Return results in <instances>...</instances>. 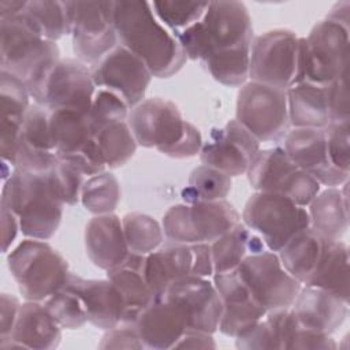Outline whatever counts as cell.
Returning <instances> with one entry per match:
<instances>
[{"instance_id":"obj_45","label":"cell","mask_w":350,"mask_h":350,"mask_svg":"<svg viewBox=\"0 0 350 350\" xmlns=\"http://www.w3.org/2000/svg\"><path fill=\"white\" fill-rule=\"evenodd\" d=\"M129 112V105L119 96L105 89H97L89 111V119L93 129H97L111 122L127 120Z\"/></svg>"},{"instance_id":"obj_17","label":"cell","mask_w":350,"mask_h":350,"mask_svg":"<svg viewBox=\"0 0 350 350\" xmlns=\"http://www.w3.org/2000/svg\"><path fill=\"white\" fill-rule=\"evenodd\" d=\"M237 272L253 299L267 312L290 308L302 287L284 269L278 253L271 250L246 256Z\"/></svg>"},{"instance_id":"obj_29","label":"cell","mask_w":350,"mask_h":350,"mask_svg":"<svg viewBox=\"0 0 350 350\" xmlns=\"http://www.w3.org/2000/svg\"><path fill=\"white\" fill-rule=\"evenodd\" d=\"M30 93L26 83L15 75L0 71V101H1V126H0V153L1 161L12 167L15 148L25 115L31 105Z\"/></svg>"},{"instance_id":"obj_20","label":"cell","mask_w":350,"mask_h":350,"mask_svg":"<svg viewBox=\"0 0 350 350\" xmlns=\"http://www.w3.org/2000/svg\"><path fill=\"white\" fill-rule=\"evenodd\" d=\"M183 313L187 331L215 334L221 317V299L208 278L186 276L171 283L161 295Z\"/></svg>"},{"instance_id":"obj_19","label":"cell","mask_w":350,"mask_h":350,"mask_svg":"<svg viewBox=\"0 0 350 350\" xmlns=\"http://www.w3.org/2000/svg\"><path fill=\"white\" fill-rule=\"evenodd\" d=\"M260 145L261 142L234 118L223 127L211 130L198 154L204 165L232 178L247 172L254 156L261 149Z\"/></svg>"},{"instance_id":"obj_21","label":"cell","mask_w":350,"mask_h":350,"mask_svg":"<svg viewBox=\"0 0 350 350\" xmlns=\"http://www.w3.org/2000/svg\"><path fill=\"white\" fill-rule=\"evenodd\" d=\"M288 157L306 174L327 187H339L350 172L336 168L328 154L324 129L291 127L283 139Z\"/></svg>"},{"instance_id":"obj_3","label":"cell","mask_w":350,"mask_h":350,"mask_svg":"<svg viewBox=\"0 0 350 350\" xmlns=\"http://www.w3.org/2000/svg\"><path fill=\"white\" fill-rule=\"evenodd\" d=\"M127 123L138 146L154 148L172 159L194 157L204 144L200 130L165 98H144L130 109Z\"/></svg>"},{"instance_id":"obj_4","label":"cell","mask_w":350,"mask_h":350,"mask_svg":"<svg viewBox=\"0 0 350 350\" xmlns=\"http://www.w3.org/2000/svg\"><path fill=\"white\" fill-rule=\"evenodd\" d=\"M0 204L16 215L26 238L42 241L56 234L64 206L52 186L49 172L21 168H14L11 176L3 182Z\"/></svg>"},{"instance_id":"obj_26","label":"cell","mask_w":350,"mask_h":350,"mask_svg":"<svg viewBox=\"0 0 350 350\" xmlns=\"http://www.w3.org/2000/svg\"><path fill=\"white\" fill-rule=\"evenodd\" d=\"M291 309L301 327L331 335L345 323L349 302L327 290L302 286Z\"/></svg>"},{"instance_id":"obj_5","label":"cell","mask_w":350,"mask_h":350,"mask_svg":"<svg viewBox=\"0 0 350 350\" xmlns=\"http://www.w3.org/2000/svg\"><path fill=\"white\" fill-rule=\"evenodd\" d=\"M59 59L57 44L44 38L23 12L0 19V71L29 86Z\"/></svg>"},{"instance_id":"obj_9","label":"cell","mask_w":350,"mask_h":350,"mask_svg":"<svg viewBox=\"0 0 350 350\" xmlns=\"http://www.w3.org/2000/svg\"><path fill=\"white\" fill-rule=\"evenodd\" d=\"M27 90L34 104L49 112L72 109L89 113L97 88L86 64L77 59H59Z\"/></svg>"},{"instance_id":"obj_8","label":"cell","mask_w":350,"mask_h":350,"mask_svg":"<svg viewBox=\"0 0 350 350\" xmlns=\"http://www.w3.org/2000/svg\"><path fill=\"white\" fill-rule=\"evenodd\" d=\"M241 215L227 200L176 204L161 220L165 239L179 243H212L237 223Z\"/></svg>"},{"instance_id":"obj_27","label":"cell","mask_w":350,"mask_h":350,"mask_svg":"<svg viewBox=\"0 0 350 350\" xmlns=\"http://www.w3.org/2000/svg\"><path fill=\"white\" fill-rule=\"evenodd\" d=\"M85 249L97 268L109 271L130 254L122 219L115 213L93 216L85 227Z\"/></svg>"},{"instance_id":"obj_34","label":"cell","mask_w":350,"mask_h":350,"mask_svg":"<svg viewBox=\"0 0 350 350\" xmlns=\"http://www.w3.org/2000/svg\"><path fill=\"white\" fill-rule=\"evenodd\" d=\"M329 241L331 239L324 238L313 228L308 227L297 232L278 252V256L284 269L305 284L314 272Z\"/></svg>"},{"instance_id":"obj_32","label":"cell","mask_w":350,"mask_h":350,"mask_svg":"<svg viewBox=\"0 0 350 350\" xmlns=\"http://www.w3.org/2000/svg\"><path fill=\"white\" fill-rule=\"evenodd\" d=\"M286 94L291 127L324 129L329 123L327 85L298 82Z\"/></svg>"},{"instance_id":"obj_44","label":"cell","mask_w":350,"mask_h":350,"mask_svg":"<svg viewBox=\"0 0 350 350\" xmlns=\"http://www.w3.org/2000/svg\"><path fill=\"white\" fill-rule=\"evenodd\" d=\"M48 172L52 186L64 205H75L81 201L85 175L78 168L67 161L57 160Z\"/></svg>"},{"instance_id":"obj_13","label":"cell","mask_w":350,"mask_h":350,"mask_svg":"<svg viewBox=\"0 0 350 350\" xmlns=\"http://www.w3.org/2000/svg\"><path fill=\"white\" fill-rule=\"evenodd\" d=\"M235 119L260 142H283L291 129L286 90L246 82L237 94Z\"/></svg>"},{"instance_id":"obj_6","label":"cell","mask_w":350,"mask_h":350,"mask_svg":"<svg viewBox=\"0 0 350 350\" xmlns=\"http://www.w3.org/2000/svg\"><path fill=\"white\" fill-rule=\"evenodd\" d=\"M7 264L26 301L44 302L64 288L71 273L67 260L42 239H23L8 253Z\"/></svg>"},{"instance_id":"obj_33","label":"cell","mask_w":350,"mask_h":350,"mask_svg":"<svg viewBox=\"0 0 350 350\" xmlns=\"http://www.w3.org/2000/svg\"><path fill=\"white\" fill-rule=\"evenodd\" d=\"M298 325L291 306L269 310L252 329L235 338V347L242 350H287Z\"/></svg>"},{"instance_id":"obj_42","label":"cell","mask_w":350,"mask_h":350,"mask_svg":"<svg viewBox=\"0 0 350 350\" xmlns=\"http://www.w3.org/2000/svg\"><path fill=\"white\" fill-rule=\"evenodd\" d=\"M150 5L156 18L168 30L178 33L201 19L209 5V1L163 0L152 1Z\"/></svg>"},{"instance_id":"obj_50","label":"cell","mask_w":350,"mask_h":350,"mask_svg":"<svg viewBox=\"0 0 350 350\" xmlns=\"http://www.w3.org/2000/svg\"><path fill=\"white\" fill-rule=\"evenodd\" d=\"M21 302L19 299L12 295V294H7L3 293L0 297V342L7 340L15 327L18 314H19V309H21Z\"/></svg>"},{"instance_id":"obj_36","label":"cell","mask_w":350,"mask_h":350,"mask_svg":"<svg viewBox=\"0 0 350 350\" xmlns=\"http://www.w3.org/2000/svg\"><path fill=\"white\" fill-rule=\"evenodd\" d=\"M302 286L327 290L349 302V247L331 239L309 280Z\"/></svg>"},{"instance_id":"obj_10","label":"cell","mask_w":350,"mask_h":350,"mask_svg":"<svg viewBox=\"0 0 350 350\" xmlns=\"http://www.w3.org/2000/svg\"><path fill=\"white\" fill-rule=\"evenodd\" d=\"M242 223L256 232L265 247L278 253L297 232L309 227L306 206L275 193H253L242 211Z\"/></svg>"},{"instance_id":"obj_24","label":"cell","mask_w":350,"mask_h":350,"mask_svg":"<svg viewBox=\"0 0 350 350\" xmlns=\"http://www.w3.org/2000/svg\"><path fill=\"white\" fill-rule=\"evenodd\" d=\"M64 288L72 291L82 301L88 323L92 325L107 331L123 321V298L108 278L85 279L70 273Z\"/></svg>"},{"instance_id":"obj_40","label":"cell","mask_w":350,"mask_h":350,"mask_svg":"<svg viewBox=\"0 0 350 350\" xmlns=\"http://www.w3.org/2000/svg\"><path fill=\"white\" fill-rule=\"evenodd\" d=\"M23 14L30 19L41 36L49 41L56 42L64 34H70L66 1L31 0L27 1Z\"/></svg>"},{"instance_id":"obj_53","label":"cell","mask_w":350,"mask_h":350,"mask_svg":"<svg viewBox=\"0 0 350 350\" xmlns=\"http://www.w3.org/2000/svg\"><path fill=\"white\" fill-rule=\"evenodd\" d=\"M327 19H331L347 29H350V3L347 0L339 1L332 5Z\"/></svg>"},{"instance_id":"obj_28","label":"cell","mask_w":350,"mask_h":350,"mask_svg":"<svg viewBox=\"0 0 350 350\" xmlns=\"http://www.w3.org/2000/svg\"><path fill=\"white\" fill-rule=\"evenodd\" d=\"M145 349H174L175 343L187 331L183 313L165 298L154 301L138 316L134 323Z\"/></svg>"},{"instance_id":"obj_38","label":"cell","mask_w":350,"mask_h":350,"mask_svg":"<svg viewBox=\"0 0 350 350\" xmlns=\"http://www.w3.org/2000/svg\"><path fill=\"white\" fill-rule=\"evenodd\" d=\"M120 197V183L118 178L108 171L89 176L81 191L83 208L94 216L113 213L119 205Z\"/></svg>"},{"instance_id":"obj_2","label":"cell","mask_w":350,"mask_h":350,"mask_svg":"<svg viewBox=\"0 0 350 350\" xmlns=\"http://www.w3.org/2000/svg\"><path fill=\"white\" fill-rule=\"evenodd\" d=\"M190 60L250 53L252 18L242 1H209L204 16L191 26L174 33Z\"/></svg>"},{"instance_id":"obj_22","label":"cell","mask_w":350,"mask_h":350,"mask_svg":"<svg viewBox=\"0 0 350 350\" xmlns=\"http://www.w3.org/2000/svg\"><path fill=\"white\" fill-rule=\"evenodd\" d=\"M212 282L223 305L217 329L223 335L235 339L252 329L267 314V310L253 299L237 269L213 273Z\"/></svg>"},{"instance_id":"obj_31","label":"cell","mask_w":350,"mask_h":350,"mask_svg":"<svg viewBox=\"0 0 350 350\" xmlns=\"http://www.w3.org/2000/svg\"><path fill=\"white\" fill-rule=\"evenodd\" d=\"M347 185L320 190L306 206L309 227L324 238L340 241L349 228Z\"/></svg>"},{"instance_id":"obj_39","label":"cell","mask_w":350,"mask_h":350,"mask_svg":"<svg viewBox=\"0 0 350 350\" xmlns=\"http://www.w3.org/2000/svg\"><path fill=\"white\" fill-rule=\"evenodd\" d=\"M231 176L208 165H198L190 172L186 189L182 191L186 204L226 200L231 191Z\"/></svg>"},{"instance_id":"obj_47","label":"cell","mask_w":350,"mask_h":350,"mask_svg":"<svg viewBox=\"0 0 350 350\" xmlns=\"http://www.w3.org/2000/svg\"><path fill=\"white\" fill-rule=\"evenodd\" d=\"M349 97V82L346 71L334 82L327 85L329 122H350Z\"/></svg>"},{"instance_id":"obj_46","label":"cell","mask_w":350,"mask_h":350,"mask_svg":"<svg viewBox=\"0 0 350 350\" xmlns=\"http://www.w3.org/2000/svg\"><path fill=\"white\" fill-rule=\"evenodd\" d=\"M324 133L332 164L350 172V122H329L324 127Z\"/></svg>"},{"instance_id":"obj_16","label":"cell","mask_w":350,"mask_h":350,"mask_svg":"<svg viewBox=\"0 0 350 350\" xmlns=\"http://www.w3.org/2000/svg\"><path fill=\"white\" fill-rule=\"evenodd\" d=\"M49 127L57 160L70 163L88 176L105 171L107 165L100 153L89 113L72 109L52 111Z\"/></svg>"},{"instance_id":"obj_7","label":"cell","mask_w":350,"mask_h":350,"mask_svg":"<svg viewBox=\"0 0 350 350\" xmlns=\"http://www.w3.org/2000/svg\"><path fill=\"white\" fill-rule=\"evenodd\" d=\"M349 42L350 29L327 18L317 22L299 38L298 82L328 85L339 78L347 71Z\"/></svg>"},{"instance_id":"obj_51","label":"cell","mask_w":350,"mask_h":350,"mask_svg":"<svg viewBox=\"0 0 350 350\" xmlns=\"http://www.w3.org/2000/svg\"><path fill=\"white\" fill-rule=\"evenodd\" d=\"M0 217H1V243H3L1 249H3V253H7L18 231H21V227H19V220L16 215L3 204H0Z\"/></svg>"},{"instance_id":"obj_41","label":"cell","mask_w":350,"mask_h":350,"mask_svg":"<svg viewBox=\"0 0 350 350\" xmlns=\"http://www.w3.org/2000/svg\"><path fill=\"white\" fill-rule=\"evenodd\" d=\"M124 238L131 253L146 256L164 242L161 224L150 215L130 212L122 217Z\"/></svg>"},{"instance_id":"obj_37","label":"cell","mask_w":350,"mask_h":350,"mask_svg":"<svg viewBox=\"0 0 350 350\" xmlns=\"http://www.w3.org/2000/svg\"><path fill=\"white\" fill-rule=\"evenodd\" d=\"M94 130V137L108 168L124 165L137 150V141L127 120H116Z\"/></svg>"},{"instance_id":"obj_35","label":"cell","mask_w":350,"mask_h":350,"mask_svg":"<svg viewBox=\"0 0 350 350\" xmlns=\"http://www.w3.org/2000/svg\"><path fill=\"white\" fill-rule=\"evenodd\" d=\"M209 245L213 273L234 271L246 256L265 250V243L262 239L242 221L237 223L232 228Z\"/></svg>"},{"instance_id":"obj_18","label":"cell","mask_w":350,"mask_h":350,"mask_svg":"<svg viewBox=\"0 0 350 350\" xmlns=\"http://www.w3.org/2000/svg\"><path fill=\"white\" fill-rule=\"evenodd\" d=\"M89 68L96 88L115 93L130 109L145 98L153 77L148 66L120 44Z\"/></svg>"},{"instance_id":"obj_49","label":"cell","mask_w":350,"mask_h":350,"mask_svg":"<svg viewBox=\"0 0 350 350\" xmlns=\"http://www.w3.org/2000/svg\"><path fill=\"white\" fill-rule=\"evenodd\" d=\"M336 342L328 334L306 329L301 325L293 334L287 350H335Z\"/></svg>"},{"instance_id":"obj_25","label":"cell","mask_w":350,"mask_h":350,"mask_svg":"<svg viewBox=\"0 0 350 350\" xmlns=\"http://www.w3.org/2000/svg\"><path fill=\"white\" fill-rule=\"evenodd\" d=\"M62 329L44 302L26 301L21 305L11 336L0 342V349L52 350L60 345Z\"/></svg>"},{"instance_id":"obj_1","label":"cell","mask_w":350,"mask_h":350,"mask_svg":"<svg viewBox=\"0 0 350 350\" xmlns=\"http://www.w3.org/2000/svg\"><path fill=\"white\" fill-rule=\"evenodd\" d=\"M113 26L119 44L137 55L156 78L175 75L187 62L178 38L148 1H113Z\"/></svg>"},{"instance_id":"obj_14","label":"cell","mask_w":350,"mask_h":350,"mask_svg":"<svg viewBox=\"0 0 350 350\" xmlns=\"http://www.w3.org/2000/svg\"><path fill=\"white\" fill-rule=\"evenodd\" d=\"M246 175L256 191L282 194L301 206H308L321 189L314 178L288 157L283 146L260 149Z\"/></svg>"},{"instance_id":"obj_48","label":"cell","mask_w":350,"mask_h":350,"mask_svg":"<svg viewBox=\"0 0 350 350\" xmlns=\"http://www.w3.org/2000/svg\"><path fill=\"white\" fill-rule=\"evenodd\" d=\"M98 349L103 350H119V349H127V350H141L145 349L141 336L138 334V329L135 324L130 323H120L119 325L107 329L105 334L101 338V342L98 343Z\"/></svg>"},{"instance_id":"obj_54","label":"cell","mask_w":350,"mask_h":350,"mask_svg":"<svg viewBox=\"0 0 350 350\" xmlns=\"http://www.w3.org/2000/svg\"><path fill=\"white\" fill-rule=\"evenodd\" d=\"M27 1H19V0H1L0 1V19L15 16L21 12H23Z\"/></svg>"},{"instance_id":"obj_15","label":"cell","mask_w":350,"mask_h":350,"mask_svg":"<svg viewBox=\"0 0 350 350\" xmlns=\"http://www.w3.org/2000/svg\"><path fill=\"white\" fill-rule=\"evenodd\" d=\"M144 275L154 298H160L171 283L182 278H209L213 275L211 245H187L167 239L145 256Z\"/></svg>"},{"instance_id":"obj_12","label":"cell","mask_w":350,"mask_h":350,"mask_svg":"<svg viewBox=\"0 0 350 350\" xmlns=\"http://www.w3.org/2000/svg\"><path fill=\"white\" fill-rule=\"evenodd\" d=\"M299 38L287 29H273L253 37L249 79L282 90L298 82Z\"/></svg>"},{"instance_id":"obj_30","label":"cell","mask_w":350,"mask_h":350,"mask_svg":"<svg viewBox=\"0 0 350 350\" xmlns=\"http://www.w3.org/2000/svg\"><path fill=\"white\" fill-rule=\"evenodd\" d=\"M145 256L131 253L118 267L107 271V278L116 286L124 302L122 323L134 324L138 316L154 301L144 275Z\"/></svg>"},{"instance_id":"obj_11","label":"cell","mask_w":350,"mask_h":350,"mask_svg":"<svg viewBox=\"0 0 350 350\" xmlns=\"http://www.w3.org/2000/svg\"><path fill=\"white\" fill-rule=\"evenodd\" d=\"M77 60L92 67L119 45L112 0L66 1Z\"/></svg>"},{"instance_id":"obj_52","label":"cell","mask_w":350,"mask_h":350,"mask_svg":"<svg viewBox=\"0 0 350 350\" xmlns=\"http://www.w3.org/2000/svg\"><path fill=\"white\" fill-rule=\"evenodd\" d=\"M216 343L212 334L201 331H186L175 343L174 349H215Z\"/></svg>"},{"instance_id":"obj_23","label":"cell","mask_w":350,"mask_h":350,"mask_svg":"<svg viewBox=\"0 0 350 350\" xmlns=\"http://www.w3.org/2000/svg\"><path fill=\"white\" fill-rule=\"evenodd\" d=\"M57 161L49 127V111L33 104L29 107L16 141L14 168L48 172Z\"/></svg>"},{"instance_id":"obj_43","label":"cell","mask_w":350,"mask_h":350,"mask_svg":"<svg viewBox=\"0 0 350 350\" xmlns=\"http://www.w3.org/2000/svg\"><path fill=\"white\" fill-rule=\"evenodd\" d=\"M44 305L62 328L77 329L88 323L82 301L67 288H62L46 298Z\"/></svg>"}]
</instances>
